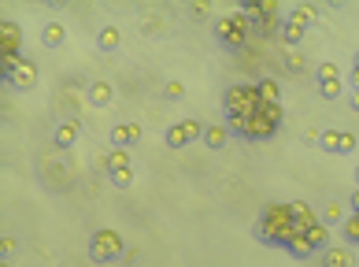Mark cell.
<instances>
[{
	"mask_svg": "<svg viewBox=\"0 0 359 267\" xmlns=\"http://www.w3.org/2000/svg\"><path fill=\"white\" fill-rule=\"evenodd\" d=\"M4 82H8L12 89H19V93H30V89L38 86V63H34V60H23L19 71H15V75H8Z\"/></svg>",
	"mask_w": 359,
	"mask_h": 267,
	"instance_id": "10",
	"label": "cell"
},
{
	"mask_svg": "<svg viewBox=\"0 0 359 267\" xmlns=\"http://www.w3.org/2000/svg\"><path fill=\"white\" fill-rule=\"evenodd\" d=\"M248 34H252V23H248L241 12H237V15H226V19L215 23V38L223 41L226 49H241Z\"/></svg>",
	"mask_w": 359,
	"mask_h": 267,
	"instance_id": "6",
	"label": "cell"
},
{
	"mask_svg": "<svg viewBox=\"0 0 359 267\" xmlns=\"http://www.w3.org/2000/svg\"><path fill=\"white\" fill-rule=\"evenodd\" d=\"M0 267H12V264H8V260H0Z\"/></svg>",
	"mask_w": 359,
	"mask_h": 267,
	"instance_id": "37",
	"label": "cell"
},
{
	"mask_svg": "<svg viewBox=\"0 0 359 267\" xmlns=\"http://www.w3.org/2000/svg\"><path fill=\"white\" fill-rule=\"evenodd\" d=\"M297 234L304 230L297 227V216H293V205H267L256 219V237L271 248H285Z\"/></svg>",
	"mask_w": 359,
	"mask_h": 267,
	"instance_id": "1",
	"label": "cell"
},
{
	"mask_svg": "<svg viewBox=\"0 0 359 267\" xmlns=\"http://www.w3.org/2000/svg\"><path fill=\"white\" fill-rule=\"evenodd\" d=\"M304 234H308V242L315 245V248H330V227L322 223V219H319L315 227H308V230H304Z\"/></svg>",
	"mask_w": 359,
	"mask_h": 267,
	"instance_id": "22",
	"label": "cell"
},
{
	"mask_svg": "<svg viewBox=\"0 0 359 267\" xmlns=\"http://www.w3.org/2000/svg\"><path fill=\"white\" fill-rule=\"evenodd\" d=\"M89 260L93 264H115L123 260V237H119L115 227H100L89 237Z\"/></svg>",
	"mask_w": 359,
	"mask_h": 267,
	"instance_id": "4",
	"label": "cell"
},
{
	"mask_svg": "<svg viewBox=\"0 0 359 267\" xmlns=\"http://www.w3.org/2000/svg\"><path fill=\"white\" fill-rule=\"evenodd\" d=\"M200 137H204V123L200 119H182V123L167 126L163 141H167V149H186L189 141H200Z\"/></svg>",
	"mask_w": 359,
	"mask_h": 267,
	"instance_id": "7",
	"label": "cell"
},
{
	"mask_svg": "<svg viewBox=\"0 0 359 267\" xmlns=\"http://www.w3.org/2000/svg\"><path fill=\"white\" fill-rule=\"evenodd\" d=\"M282 119H285L282 104H263L260 112L248 119H226V126H230V134H241L245 141H271L282 130Z\"/></svg>",
	"mask_w": 359,
	"mask_h": 267,
	"instance_id": "2",
	"label": "cell"
},
{
	"mask_svg": "<svg viewBox=\"0 0 359 267\" xmlns=\"http://www.w3.org/2000/svg\"><path fill=\"white\" fill-rule=\"evenodd\" d=\"M293 216H297V227H300V230H308V227L319 223V216L311 211L308 200H293Z\"/></svg>",
	"mask_w": 359,
	"mask_h": 267,
	"instance_id": "21",
	"label": "cell"
},
{
	"mask_svg": "<svg viewBox=\"0 0 359 267\" xmlns=\"http://www.w3.org/2000/svg\"><path fill=\"white\" fill-rule=\"evenodd\" d=\"M352 86L359 89V52H356V60H352Z\"/></svg>",
	"mask_w": 359,
	"mask_h": 267,
	"instance_id": "34",
	"label": "cell"
},
{
	"mask_svg": "<svg viewBox=\"0 0 359 267\" xmlns=\"http://www.w3.org/2000/svg\"><path fill=\"white\" fill-rule=\"evenodd\" d=\"M322 267H356V256L348 245H330L322 256Z\"/></svg>",
	"mask_w": 359,
	"mask_h": 267,
	"instance_id": "14",
	"label": "cell"
},
{
	"mask_svg": "<svg viewBox=\"0 0 359 267\" xmlns=\"http://www.w3.org/2000/svg\"><path fill=\"white\" fill-rule=\"evenodd\" d=\"M300 141H304V145H319V141H322V134H319V130H304V134H300Z\"/></svg>",
	"mask_w": 359,
	"mask_h": 267,
	"instance_id": "33",
	"label": "cell"
},
{
	"mask_svg": "<svg viewBox=\"0 0 359 267\" xmlns=\"http://www.w3.org/2000/svg\"><path fill=\"white\" fill-rule=\"evenodd\" d=\"M200 141L208 145V149H223V145L230 141V126L226 123H211V126H204V137Z\"/></svg>",
	"mask_w": 359,
	"mask_h": 267,
	"instance_id": "19",
	"label": "cell"
},
{
	"mask_svg": "<svg viewBox=\"0 0 359 267\" xmlns=\"http://www.w3.org/2000/svg\"><path fill=\"white\" fill-rule=\"evenodd\" d=\"M108 141L115 145V149H130V145L141 141V123H119L112 126V137Z\"/></svg>",
	"mask_w": 359,
	"mask_h": 267,
	"instance_id": "11",
	"label": "cell"
},
{
	"mask_svg": "<svg viewBox=\"0 0 359 267\" xmlns=\"http://www.w3.org/2000/svg\"><path fill=\"white\" fill-rule=\"evenodd\" d=\"M163 97H167V100H178V97H186V89H182V82H167V86H163Z\"/></svg>",
	"mask_w": 359,
	"mask_h": 267,
	"instance_id": "30",
	"label": "cell"
},
{
	"mask_svg": "<svg viewBox=\"0 0 359 267\" xmlns=\"http://www.w3.org/2000/svg\"><path fill=\"white\" fill-rule=\"evenodd\" d=\"M223 108H226V119H248L263 108L260 100V89L256 86H230L223 93Z\"/></svg>",
	"mask_w": 359,
	"mask_h": 267,
	"instance_id": "3",
	"label": "cell"
},
{
	"mask_svg": "<svg viewBox=\"0 0 359 267\" xmlns=\"http://www.w3.org/2000/svg\"><path fill=\"white\" fill-rule=\"evenodd\" d=\"M256 89H260L263 104H282V86L274 78H260V82H256Z\"/></svg>",
	"mask_w": 359,
	"mask_h": 267,
	"instance_id": "20",
	"label": "cell"
},
{
	"mask_svg": "<svg viewBox=\"0 0 359 267\" xmlns=\"http://www.w3.org/2000/svg\"><path fill=\"white\" fill-rule=\"evenodd\" d=\"M89 104L93 108H108L112 104V97H115V89H112V82H104V78H93V86H89Z\"/></svg>",
	"mask_w": 359,
	"mask_h": 267,
	"instance_id": "15",
	"label": "cell"
},
{
	"mask_svg": "<svg viewBox=\"0 0 359 267\" xmlns=\"http://www.w3.org/2000/svg\"><path fill=\"white\" fill-rule=\"evenodd\" d=\"M341 234H345L348 248H359V216H356V211L345 219V223H341Z\"/></svg>",
	"mask_w": 359,
	"mask_h": 267,
	"instance_id": "24",
	"label": "cell"
},
{
	"mask_svg": "<svg viewBox=\"0 0 359 267\" xmlns=\"http://www.w3.org/2000/svg\"><path fill=\"white\" fill-rule=\"evenodd\" d=\"M0 45H4V52H19L23 49V30L15 19H4L0 23Z\"/></svg>",
	"mask_w": 359,
	"mask_h": 267,
	"instance_id": "13",
	"label": "cell"
},
{
	"mask_svg": "<svg viewBox=\"0 0 359 267\" xmlns=\"http://www.w3.org/2000/svg\"><path fill=\"white\" fill-rule=\"evenodd\" d=\"M356 186H359V167H356Z\"/></svg>",
	"mask_w": 359,
	"mask_h": 267,
	"instance_id": "38",
	"label": "cell"
},
{
	"mask_svg": "<svg viewBox=\"0 0 359 267\" xmlns=\"http://www.w3.org/2000/svg\"><path fill=\"white\" fill-rule=\"evenodd\" d=\"M304 34H308V23L293 19V15H289V19H282V34H278V38H282L285 49H297V45L304 41Z\"/></svg>",
	"mask_w": 359,
	"mask_h": 267,
	"instance_id": "12",
	"label": "cell"
},
{
	"mask_svg": "<svg viewBox=\"0 0 359 267\" xmlns=\"http://www.w3.org/2000/svg\"><path fill=\"white\" fill-rule=\"evenodd\" d=\"M186 12L193 15V19H208V15H211V8H208V4H189Z\"/></svg>",
	"mask_w": 359,
	"mask_h": 267,
	"instance_id": "32",
	"label": "cell"
},
{
	"mask_svg": "<svg viewBox=\"0 0 359 267\" xmlns=\"http://www.w3.org/2000/svg\"><path fill=\"white\" fill-rule=\"evenodd\" d=\"M63 41H67L63 23L60 19H49V23H45V30H41V45H45V49H60Z\"/></svg>",
	"mask_w": 359,
	"mask_h": 267,
	"instance_id": "17",
	"label": "cell"
},
{
	"mask_svg": "<svg viewBox=\"0 0 359 267\" xmlns=\"http://www.w3.org/2000/svg\"><path fill=\"white\" fill-rule=\"evenodd\" d=\"M97 49L100 52H119L123 49V34H119V26H100V34H97Z\"/></svg>",
	"mask_w": 359,
	"mask_h": 267,
	"instance_id": "16",
	"label": "cell"
},
{
	"mask_svg": "<svg viewBox=\"0 0 359 267\" xmlns=\"http://www.w3.org/2000/svg\"><path fill=\"white\" fill-rule=\"evenodd\" d=\"M285 63H289L293 71H304V56H297V49H285Z\"/></svg>",
	"mask_w": 359,
	"mask_h": 267,
	"instance_id": "31",
	"label": "cell"
},
{
	"mask_svg": "<svg viewBox=\"0 0 359 267\" xmlns=\"http://www.w3.org/2000/svg\"><path fill=\"white\" fill-rule=\"evenodd\" d=\"M163 30H167V23H163L160 15H156V19H145V23H141V34H145V38H152V34H163Z\"/></svg>",
	"mask_w": 359,
	"mask_h": 267,
	"instance_id": "27",
	"label": "cell"
},
{
	"mask_svg": "<svg viewBox=\"0 0 359 267\" xmlns=\"http://www.w3.org/2000/svg\"><path fill=\"white\" fill-rule=\"evenodd\" d=\"M348 205H352V211H356V216H359V186L352 189V197H348Z\"/></svg>",
	"mask_w": 359,
	"mask_h": 267,
	"instance_id": "35",
	"label": "cell"
},
{
	"mask_svg": "<svg viewBox=\"0 0 359 267\" xmlns=\"http://www.w3.org/2000/svg\"><path fill=\"white\" fill-rule=\"evenodd\" d=\"M322 223H345V208H341L337 205V200H330V205H326V211H322Z\"/></svg>",
	"mask_w": 359,
	"mask_h": 267,
	"instance_id": "25",
	"label": "cell"
},
{
	"mask_svg": "<svg viewBox=\"0 0 359 267\" xmlns=\"http://www.w3.org/2000/svg\"><path fill=\"white\" fill-rule=\"evenodd\" d=\"M293 19H300V23H315V8H308V4H297V8H293Z\"/></svg>",
	"mask_w": 359,
	"mask_h": 267,
	"instance_id": "28",
	"label": "cell"
},
{
	"mask_svg": "<svg viewBox=\"0 0 359 267\" xmlns=\"http://www.w3.org/2000/svg\"><path fill=\"white\" fill-rule=\"evenodd\" d=\"M19 63H23V52H4V60H0V67H4V78L15 75V71H19Z\"/></svg>",
	"mask_w": 359,
	"mask_h": 267,
	"instance_id": "26",
	"label": "cell"
},
{
	"mask_svg": "<svg viewBox=\"0 0 359 267\" xmlns=\"http://www.w3.org/2000/svg\"><path fill=\"white\" fill-rule=\"evenodd\" d=\"M315 75H319V97H322V100H337L341 93H345V86H341V67H337L334 60H330V63H319Z\"/></svg>",
	"mask_w": 359,
	"mask_h": 267,
	"instance_id": "8",
	"label": "cell"
},
{
	"mask_svg": "<svg viewBox=\"0 0 359 267\" xmlns=\"http://www.w3.org/2000/svg\"><path fill=\"white\" fill-rule=\"evenodd\" d=\"M352 112H359V89H352Z\"/></svg>",
	"mask_w": 359,
	"mask_h": 267,
	"instance_id": "36",
	"label": "cell"
},
{
	"mask_svg": "<svg viewBox=\"0 0 359 267\" xmlns=\"http://www.w3.org/2000/svg\"><path fill=\"white\" fill-rule=\"evenodd\" d=\"M52 141H56L60 149H71V145L78 141V119H63L56 126V134H52Z\"/></svg>",
	"mask_w": 359,
	"mask_h": 267,
	"instance_id": "18",
	"label": "cell"
},
{
	"mask_svg": "<svg viewBox=\"0 0 359 267\" xmlns=\"http://www.w3.org/2000/svg\"><path fill=\"white\" fill-rule=\"evenodd\" d=\"M15 248H19V245H15V237H0V260H12Z\"/></svg>",
	"mask_w": 359,
	"mask_h": 267,
	"instance_id": "29",
	"label": "cell"
},
{
	"mask_svg": "<svg viewBox=\"0 0 359 267\" xmlns=\"http://www.w3.org/2000/svg\"><path fill=\"white\" fill-rule=\"evenodd\" d=\"M285 248H289L293 256H300V260H308V256H315V253H319V248L308 242V234H297V237H293V242L285 245Z\"/></svg>",
	"mask_w": 359,
	"mask_h": 267,
	"instance_id": "23",
	"label": "cell"
},
{
	"mask_svg": "<svg viewBox=\"0 0 359 267\" xmlns=\"http://www.w3.org/2000/svg\"><path fill=\"white\" fill-rule=\"evenodd\" d=\"M319 149L337 152V156H348V152H356V134H348V130H326V134H322V141H319Z\"/></svg>",
	"mask_w": 359,
	"mask_h": 267,
	"instance_id": "9",
	"label": "cell"
},
{
	"mask_svg": "<svg viewBox=\"0 0 359 267\" xmlns=\"http://www.w3.org/2000/svg\"><path fill=\"white\" fill-rule=\"evenodd\" d=\"M104 174L112 178L115 189H130L134 186V160H130V149H112L104 156Z\"/></svg>",
	"mask_w": 359,
	"mask_h": 267,
	"instance_id": "5",
	"label": "cell"
}]
</instances>
